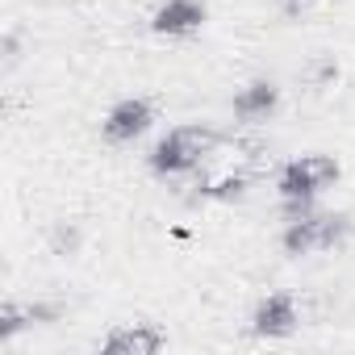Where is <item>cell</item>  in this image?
Masks as SVG:
<instances>
[{"label":"cell","mask_w":355,"mask_h":355,"mask_svg":"<svg viewBox=\"0 0 355 355\" xmlns=\"http://www.w3.org/2000/svg\"><path fill=\"white\" fill-rule=\"evenodd\" d=\"M276 101H280L276 84L255 80V84H247V88L234 96V117H243V121H259V117H268V113L276 109Z\"/></svg>","instance_id":"obj_8"},{"label":"cell","mask_w":355,"mask_h":355,"mask_svg":"<svg viewBox=\"0 0 355 355\" xmlns=\"http://www.w3.org/2000/svg\"><path fill=\"white\" fill-rule=\"evenodd\" d=\"M214 146H218V134L214 130H205V125H180V130H171L163 142H155L150 167L159 175L193 171V167H201L205 155H214Z\"/></svg>","instance_id":"obj_2"},{"label":"cell","mask_w":355,"mask_h":355,"mask_svg":"<svg viewBox=\"0 0 355 355\" xmlns=\"http://www.w3.org/2000/svg\"><path fill=\"white\" fill-rule=\"evenodd\" d=\"M201 21H205L201 0H167V5H159L155 17H150V26L159 34H193Z\"/></svg>","instance_id":"obj_7"},{"label":"cell","mask_w":355,"mask_h":355,"mask_svg":"<svg viewBox=\"0 0 355 355\" xmlns=\"http://www.w3.org/2000/svg\"><path fill=\"white\" fill-rule=\"evenodd\" d=\"M251 326H255V334H268V338L293 334V330H297V301H293L288 293H272L268 301H259Z\"/></svg>","instance_id":"obj_6"},{"label":"cell","mask_w":355,"mask_h":355,"mask_svg":"<svg viewBox=\"0 0 355 355\" xmlns=\"http://www.w3.org/2000/svg\"><path fill=\"white\" fill-rule=\"evenodd\" d=\"M150 121H155V109H150L146 101H134V96H130V101H121V105L105 117V138H109V142H134Z\"/></svg>","instance_id":"obj_5"},{"label":"cell","mask_w":355,"mask_h":355,"mask_svg":"<svg viewBox=\"0 0 355 355\" xmlns=\"http://www.w3.org/2000/svg\"><path fill=\"white\" fill-rule=\"evenodd\" d=\"M26 322H34V309H21V305H0V338H13Z\"/></svg>","instance_id":"obj_9"},{"label":"cell","mask_w":355,"mask_h":355,"mask_svg":"<svg viewBox=\"0 0 355 355\" xmlns=\"http://www.w3.org/2000/svg\"><path fill=\"white\" fill-rule=\"evenodd\" d=\"M351 222L343 214H322V218H293L284 230V251L288 255H309V251H330L347 239Z\"/></svg>","instance_id":"obj_3"},{"label":"cell","mask_w":355,"mask_h":355,"mask_svg":"<svg viewBox=\"0 0 355 355\" xmlns=\"http://www.w3.org/2000/svg\"><path fill=\"white\" fill-rule=\"evenodd\" d=\"M338 180V159L330 155H305V159H293L284 171H280V197H284V209L288 218H305L309 214V201L330 189Z\"/></svg>","instance_id":"obj_1"},{"label":"cell","mask_w":355,"mask_h":355,"mask_svg":"<svg viewBox=\"0 0 355 355\" xmlns=\"http://www.w3.org/2000/svg\"><path fill=\"white\" fill-rule=\"evenodd\" d=\"M288 5H301V0H288Z\"/></svg>","instance_id":"obj_10"},{"label":"cell","mask_w":355,"mask_h":355,"mask_svg":"<svg viewBox=\"0 0 355 355\" xmlns=\"http://www.w3.org/2000/svg\"><path fill=\"white\" fill-rule=\"evenodd\" d=\"M167 334L155 326V322H130V326H117L109 338H105V355H155L163 351Z\"/></svg>","instance_id":"obj_4"}]
</instances>
